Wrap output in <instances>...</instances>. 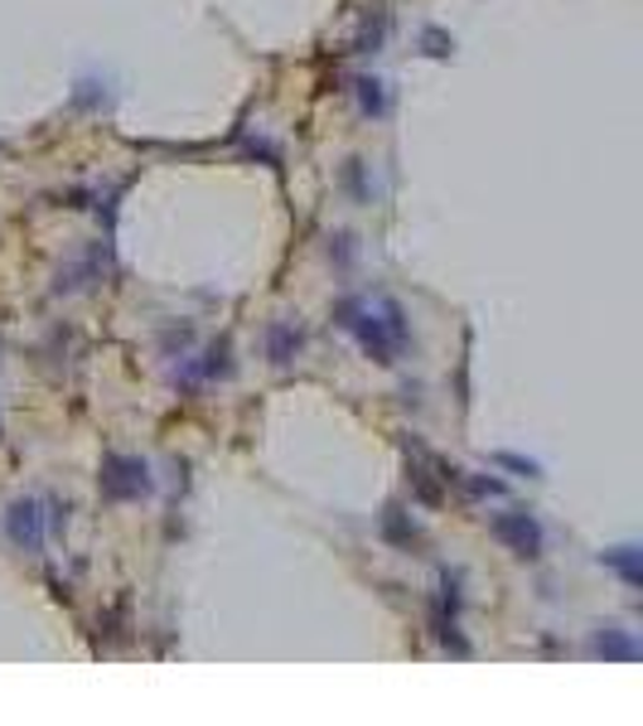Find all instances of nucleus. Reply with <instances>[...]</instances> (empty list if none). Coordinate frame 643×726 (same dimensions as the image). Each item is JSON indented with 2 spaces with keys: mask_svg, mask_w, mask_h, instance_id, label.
<instances>
[{
  "mask_svg": "<svg viewBox=\"0 0 643 726\" xmlns=\"http://www.w3.org/2000/svg\"><path fill=\"white\" fill-rule=\"evenodd\" d=\"M5 533L20 552H39L44 547V509L34 504V499H15L5 513Z\"/></svg>",
  "mask_w": 643,
  "mask_h": 726,
  "instance_id": "4",
  "label": "nucleus"
},
{
  "mask_svg": "<svg viewBox=\"0 0 643 726\" xmlns=\"http://www.w3.org/2000/svg\"><path fill=\"white\" fill-rule=\"evenodd\" d=\"M358 107H364V117H382L388 111V93H382L378 78H358Z\"/></svg>",
  "mask_w": 643,
  "mask_h": 726,
  "instance_id": "9",
  "label": "nucleus"
},
{
  "mask_svg": "<svg viewBox=\"0 0 643 726\" xmlns=\"http://www.w3.org/2000/svg\"><path fill=\"white\" fill-rule=\"evenodd\" d=\"M102 499H111V504H131V499H145L151 495V465L141 461V455H107L102 461Z\"/></svg>",
  "mask_w": 643,
  "mask_h": 726,
  "instance_id": "2",
  "label": "nucleus"
},
{
  "mask_svg": "<svg viewBox=\"0 0 643 726\" xmlns=\"http://www.w3.org/2000/svg\"><path fill=\"white\" fill-rule=\"evenodd\" d=\"M334 316L344 330L358 334V344H364L378 364H392L397 349L406 344V316H402L397 300H388V296L382 300H344Z\"/></svg>",
  "mask_w": 643,
  "mask_h": 726,
  "instance_id": "1",
  "label": "nucleus"
},
{
  "mask_svg": "<svg viewBox=\"0 0 643 726\" xmlns=\"http://www.w3.org/2000/svg\"><path fill=\"white\" fill-rule=\"evenodd\" d=\"M600 562L615 567V572L624 576L629 586H643V552H639L634 543H629V547H609V552H600Z\"/></svg>",
  "mask_w": 643,
  "mask_h": 726,
  "instance_id": "6",
  "label": "nucleus"
},
{
  "mask_svg": "<svg viewBox=\"0 0 643 726\" xmlns=\"http://www.w3.org/2000/svg\"><path fill=\"white\" fill-rule=\"evenodd\" d=\"M595 650H600L605 658H639V644L629 640V634L619 630V624H609V630L600 634V640H595Z\"/></svg>",
  "mask_w": 643,
  "mask_h": 726,
  "instance_id": "8",
  "label": "nucleus"
},
{
  "mask_svg": "<svg viewBox=\"0 0 643 726\" xmlns=\"http://www.w3.org/2000/svg\"><path fill=\"white\" fill-rule=\"evenodd\" d=\"M493 465H503V471H517V475L537 479V465H533V461H523V455H513V451H499V455H493Z\"/></svg>",
  "mask_w": 643,
  "mask_h": 726,
  "instance_id": "11",
  "label": "nucleus"
},
{
  "mask_svg": "<svg viewBox=\"0 0 643 726\" xmlns=\"http://www.w3.org/2000/svg\"><path fill=\"white\" fill-rule=\"evenodd\" d=\"M489 533H493V538H499L513 557H541V523H537L527 509L493 513V519H489Z\"/></svg>",
  "mask_w": 643,
  "mask_h": 726,
  "instance_id": "3",
  "label": "nucleus"
},
{
  "mask_svg": "<svg viewBox=\"0 0 643 726\" xmlns=\"http://www.w3.org/2000/svg\"><path fill=\"white\" fill-rule=\"evenodd\" d=\"M421 49L431 53V59H445V53L455 49V39H450L445 29H421Z\"/></svg>",
  "mask_w": 643,
  "mask_h": 726,
  "instance_id": "10",
  "label": "nucleus"
},
{
  "mask_svg": "<svg viewBox=\"0 0 643 726\" xmlns=\"http://www.w3.org/2000/svg\"><path fill=\"white\" fill-rule=\"evenodd\" d=\"M382 533H388V543H397V547H416V543H421L397 504H388V513H382Z\"/></svg>",
  "mask_w": 643,
  "mask_h": 726,
  "instance_id": "7",
  "label": "nucleus"
},
{
  "mask_svg": "<svg viewBox=\"0 0 643 726\" xmlns=\"http://www.w3.org/2000/svg\"><path fill=\"white\" fill-rule=\"evenodd\" d=\"M300 344H305L300 325H290V320H271V330H266V359H271V364H276V368L296 364Z\"/></svg>",
  "mask_w": 643,
  "mask_h": 726,
  "instance_id": "5",
  "label": "nucleus"
}]
</instances>
